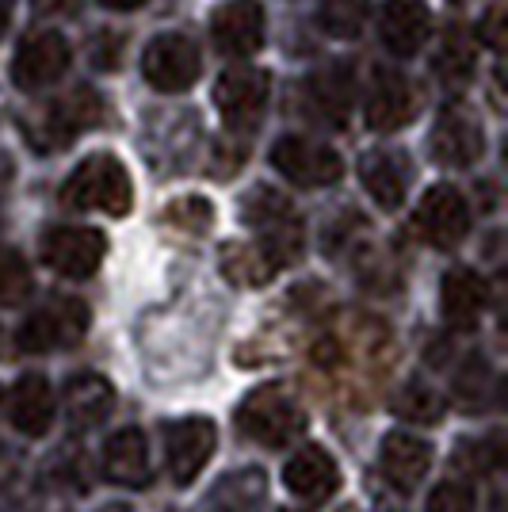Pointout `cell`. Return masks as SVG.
Instances as JSON below:
<instances>
[{
	"mask_svg": "<svg viewBox=\"0 0 508 512\" xmlns=\"http://www.w3.org/2000/svg\"><path fill=\"white\" fill-rule=\"evenodd\" d=\"M62 203L69 211H104L111 218H123L134 203V184L119 157L92 153L77 169L65 176Z\"/></svg>",
	"mask_w": 508,
	"mask_h": 512,
	"instance_id": "6da1fadb",
	"label": "cell"
},
{
	"mask_svg": "<svg viewBox=\"0 0 508 512\" xmlns=\"http://www.w3.org/2000/svg\"><path fill=\"white\" fill-rule=\"evenodd\" d=\"M233 421L241 428V436H249L260 448H287L295 444V436L306 432V413L283 383L249 390L233 413Z\"/></svg>",
	"mask_w": 508,
	"mask_h": 512,
	"instance_id": "7a4b0ae2",
	"label": "cell"
},
{
	"mask_svg": "<svg viewBox=\"0 0 508 512\" xmlns=\"http://www.w3.org/2000/svg\"><path fill=\"white\" fill-rule=\"evenodd\" d=\"M241 218H245V226H253L260 234L256 245L268 249V256L279 268L287 260H298V253H302V218H298L295 203L287 195L260 184L241 199Z\"/></svg>",
	"mask_w": 508,
	"mask_h": 512,
	"instance_id": "3957f363",
	"label": "cell"
},
{
	"mask_svg": "<svg viewBox=\"0 0 508 512\" xmlns=\"http://www.w3.org/2000/svg\"><path fill=\"white\" fill-rule=\"evenodd\" d=\"M100 119H104V100L92 88H77L73 96L23 115V134L39 153H54L65 150L81 130L96 127Z\"/></svg>",
	"mask_w": 508,
	"mask_h": 512,
	"instance_id": "277c9868",
	"label": "cell"
},
{
	"mask_svg": "<svg viewBox=\"0 0 508 512\" xmlns=\"http://www.w3.org/2000/svg\"><path fill=\"white\" fill-rule=\"evenodd\" d=\"M268 96H272V81L264 69H253V65L226 69L214 85V107L233 134H249L260 127V119L268 111Z\"/></svg>",
	"mask_w": 508,
	"mask_h": 512,
	"instance_id": "5b68a950",
	"label": "cell"
},
{
	"mask_svg": "<svg viewBox=\"0 0 508 512\" xmlns=\"http://www.w3.org/2000/svg\"><path fill=\"white\" fill-rule=\"evenodd\" d=\"M199 73H203L199 46L180 31H161L142 50V77L157 92H169V96L172 92H188L199 81Z\"/></svg>",
	"mask_w": 508,
	"mask_h": 512,
	"instance_id": "8992f818",
	"label": "cell"
},
{
	"mask_svg": "<svg viewBox=\"0 0 508 512\" xmlns=\"http://www.w3.org/2000/svg\"><path fill=\"white\" fill-rule=\"evenodd\" d=\"M88 333V306L81 299H50L20 325L16 344L23 352H58Z\"/></svg>",
	"mask_w": 508,
	"mask_h": 512,
	"instance_id": "52a82bcc",
	"label": "cell"
},
{
	"mask_svg": "<svg viewBox=\"0 0 508 512\" xmlns=\"http://www.w3.org/2000/svg\"><path fill=\"white\" fill-rule=\"evenodd\" d=\"M39 253L50 272L65 279H88L107 256V237L92 226H54L39 241Z\"/></svg>",
	"mask_w": 508,
	"mask_h": 512,
	"instance_id": "ba28073f",
	"label": "cell"
},
{
	"mask_svg": "<svg viewBox=\"0 0 508 512\" xmlns=\"http://www.w3.org/2000/svg\"><path fill=\"white\" fill-rule=\"evenodd\" d=\"M272 169L291 180L295 188H329L344 176V161L333 146L325 142H310V138H279L272 146Z\"/></svg>",
	"mask_w": 508,
	"mask_h": 512,
	"instance_id": "9c48e42d",
	"label": "cell"
},
{
	"mask_svg": "<svg viewBox=\"0 0 508 512\" xmlns=\"http://www.w3.org/2000/svg\"><path fill=\"white\" fill-rule=\"evenodd\" d=\"M218 428L207 417H180L165 425V467L176 486H191L211 463Z\"/></svg>",
	"mask_w": 508,
	"mask_h": 512,
	"instance_id": "30bf717a",
	"label": "cell"
},
{
	"mask_svg": "<svg viewBox=\"0 0 508 512\" xmlns=\"http://www.w3.org/2000/svg\"><path fill=\"white\" fill-rule=\"evenodd\" d=\"M73 62V50L58 31H31L12 58V85L23 92L50 88Z\"/></svg>",
	"mask_w": 508,
	"mask_h": 512,
	"instance_id": "8fae6325",
	"label": "cell"
},
{
	"mask_svg": "<svg viewBox=\"0 0 508 512\" xmlns=\"http://www.w3.org/2000/svg\"><path fill=\"white\" fill-rule=\"evenodd\" d=\"M413 226L421 230V237L436 249H455L466 234H470V207L459 188L451 184H436L428 188L421 199V207L413 214Z\"/></svg>",
	"mask_w": 508,
	"mask_h": 512,
	"instance_id": "7c38bea8",
	"label": "cell"
},
{
	"mask_svg": "<svg viewBox=\"0 0 508 512\" xmlns=\"http://www.w3.org/2000/svg\"><path fill=\"white\" fill-rule=\"evenodd\" d=\"M211 35L222 54L230 58H253L264 50V35H268V20L260 0H226L214 8Z\"/></svg>",
	"mask_w": 508,
	"mask_h": 512,
	"instance_id": "4fadbf2b",
	"label": "cell"
},
{
	"mask_svg": "<svg viewBox=\"0 0 508 512\" xmlns=\"http://www.w3.org/2000/svg\"><path fill=\"white\" fill-rule=\"evenodd\" d=\"M432 157L447 165V169H470L478 165V157L486 153V138H482V123L466 111V107H444V115L436 119L432 138H428Z\"/></svg>",
	"mask_w": 508,
	"mask_h": 512,
	"instance_id": "5bb4252c",
	"label": "cell"
},
{
	"mask_svg": "<svg viewBox=\"0 0 508 512\" xmlns=\"http://www.w3.org/2000/svg\"><path fill=\"white\" fill-rule=\"evenodd\" d=\"M283 486L302 501H329L340 490L337 459L318 444H306L283 463Z\"/></svg>",
	"mask_w": 508,
	"mask_h": 512,
	"instance_id": "9a60e30c",
	"label": "cell"
},
{
	"mask_svg": "<svg viewBox=\"0 0 508 512\" xmlns=\"http://www.w3.org/2000/svg\"><path fill=\"white\" fill-rule=\"evenodd\" d=\"M413 115H417V96H413V85L405 81V73L379 69L367 92V127L390 134V130H402Z\"/></svg>",
	"mask_w": 508,
	"mask_h": 512,
	"instance_id": "2e32d148",
	"label": "cell"
},
{
	"mask_svg": "<svg viewBox=\"0 0 508 512\" xmlns=\"http://www.w3.org/2000/svg\"><path fill=\"white\" fill-rule=\"evenodd\" d=\"M58 417V398H54V386L46 375H23L20 383L12 386L8 394V421L20 436H31L39 440L50 432Z\"/></svg>",
	"mask_w": 508,
	"mask_h": 512,
	"instance_id": "e0dca14e",
	"label": "cell"
},
{
	"mask_svg": "<svg viewBox=\"0 0 508 512\" xmlns=\"http://www.w3.org/2000/svg\"><path fill=\"white\" fill-rule=\"evenodd\" d=\"M382 478L398 493H413L424 482V474L432 467V444L413 436V432H390L382 440L379 451Z\"/></svg>",
	"mask_w": 508,
	"mask_h": 512,
	"instance_id": "ac0fdd59",
	"label": "cell"
},
{
	"mask_svg": "<svg viewBox=\"0 0 508 512\" xmlns=\"http://www.w3.org/2000/svg\"><path fill=\"white\" fill-rule=\"evenodd\" d=\"M382 46L394 58H413L432 35V12L424 0H386L379 20Z\"/></svg>",
	"mask_w": 508,
	"mask_h": 512,
	"instance_id": "d6986e66",
	"label": "cell"
},
{
	"mask_svg": "<svg viewBox=\"0 0 508 512\" xmlns=\"http://www.w3.org/2000/svg\"><path fill=\"white\" fill-rule=\"evenodd\" d=\"M486 279L474 268H451L440 279V314L451 329H474L486 310Z\"/></svg>",
	"mask_w": 508,
	"mask_h": 512,
	"instance_id": "ffe728a7",
	"label": "cell"
},
{
	"mask_svg": "<svg viewBox=\"0 0 508 512\" xmlns=\"http://www.w3.org/2000/svg\"><path fill=\"white\" fill-rule=\"evenodd\" d=\"M104 474L107 482L127 486V490H142L149 486V448L146 436L138 428H119L104 444Z\"/></svg>",
	"mask_w": 508,
	"mask_h": 512,
	"instance_id": "44dd1931",
	"label": "cell"
},
{
	"mask_svg": "<svg viewBox=\"0 0 508 512\" xmlns=\"http://www.w3.org/2000/svg\"><path fill=\"white\" fill-rule=\"evenodd\" d=\"M360 180L367 195L379 203L382 211H398L409 192V169L405 157L394 150H367L360 161Z\"/></svg>",
	"mask_w": 508,
	"mask_h": 512,
	"instance_id": "7402d4cb",
	"label": "cell"
},
{
	"mask_svg": "<svg viewBox=\"0 0 508 512\" xmlns=\"http://www.w3.org/2000/svg\"><path fill=\"white\" fill-rule=\"evenodd\" d=\"M218 268H222V276L230 279L233 287H264L279 272V264L268 256V249H260L256 241H230V245H222Z\"/></svg>",
	"mask_w": 508,
	"mask_h": 512,
	"instance_id": "603a6c76",
	"label": "cell"
},
{
	"mask_svg": "<svg viewBox=\"0 0 508 512\" xmlns=\"http://www.w3.org/2000/svg\"><path fill=\"white\" fill-rule=\"evenodd\" d=\"M115 406V390L104 375L96 371H77L65 379V409L73 421H85V425H96L100 417H107Z\"/></svg>",
	"mask_w": 508,
	"mask_h": 512,
	"instance_id": "cb8c5ba5",
	"label": "cell"
},
{
	"mask_svg": "<svg viewBox=\"0 0 508 512\" xmlns=\"http://www.w3.org/2000/svg\"><path fill=\"white\" fill-rule=\"evenodd\" d=\"M310 96L321 107L325 119L344 123L348 119V107L356 100V77H352V62H329L325 69L314 73L310 81Z\"/></svg>",
	"mask_w": 508,
	"mask_h": 512,
	"instance_id": "d4e9b609",
	"label": "cell"
},
{
	"mask_svg": "<svg viewBox=\"0 0 508 512\" xmlns=\"http://www.w3.org/2000/svg\"><path fill=\"white\" fill-rule=\"evenodd\" d=\"M268 497V482H264V470L245 467L237 474H226L211 493V505L218 512H260Z\"/></svg>",
	"mask_w": 508,
	"mask_h": 512,
	"instance_id": "484cf974",
	"label": "cell"
},
{
	"mask_svg": "<svg viewBox=\"0 0 508 512\" xmlns=\"http://www.w3.org/2000/svg\"><path fill=\"white\" fill-rule=\"evenodd\" d=\"M371 0H321L318 27L333 39H356L367 23Z\"/></svg>",
	"mask_w": 508,
	"mask_h": 512,
	"instance_id": "4316f807",
	"label": "cell"
},
{
	"mask_svg": "<svg viewBox=\"0 0 508 512\" xmlns=\"http://www.w3.org/2000/svg\"><path fill=\"white\" fill-rule=\"evenodd\" d=\"M161 222L172 226V230H180V234H207L214 222V207L211 199H203V195H180V199H172L169 207L161 211Z\"/></svg>",
	"mask_w": 508,
	"mask_h": 512,
	"instance_id": "83f0119b",
	"label": "cell"
},
{
	"mask_svg": "<svg viewBox=\"0 0 508 512\" xmlns=\"http://www.w3.org/2000/svg\"><path fill=\"white\" fill-rule=\"evenodd\" d=\"M31 287H35V279H31L27 260L16 249L0 245V306H20V302H27Z\"/></svg>",
	"mask_w": 508,
	"mask_h": 512,
	"instance_id": "f1b7e54d",
	"label": "cell"
},
{
	"mask_svg": "<svg viewBox=\"0 0 508 512\" xmlns=\"http://www.w3.org/2000/svg\"><path fill=\"white\" fill-rule=\"evenodd\" d=\"M470 69H474V46L466 43V35L455 27L444 39V50L436 54V73L444 81H451V85H463L466 77H470Z\"/></svg>",
	"mask_w": 508,
	"mask_h": 512,
	"instance_id": "f546056e",
	"label": "cell"
},
{
	"mask_svg": "<svg viewBox=\"0 0 508 512\" xmlns=\"http://www.w3.org/2000/svg\"><path fill=\"white\" fill-rule=\"evenodd\" d=\"M428 512H474V490L466 482H440L428 497Z\"/></svg>",
	"mask_w": 508,
	"mask_h": 512,
	"instance_id": "4dcf8cb0",
	"label": "cell"
},
{
	"mask_svg": "<svg viewBox=\"0 0 508 512\" xmlns=\"http://www.w3.org/2000/svg\"><path fill=\"white\" fill-rule=\"evenodd\" d=\"M394 409L409 421H440V398H432L428 390H409L394 402Z\"/></svg>",
	"mask_w": 508,
	"mask_h": 512,
	"instance_id": "1f68e13d",
	"label": "cell"
},
{
	"mask_svg": "<svg viewBox=\"0 0 508 512\" xmlns=\"http://www.w3.org/2000/svg\"><path fill=\"white\" fill-rule=\"evenodd\" d=\"M501 16H505V4L497 0V4L486 12V23L478 27V39H482L486 46H493V50H497V46H501V39H505V35H501Z\"/></svg>",
	"mask_w": 508,
	"mask_h": 512,
	"instance_id": "d6a6232c",
	"label": "cell"
},
{
	"mask_svg": "<svg viewBox=\"0 0 508 512\" xmlns=\"http://www.w3.org/2000/svg\"><path fill=\"white\" fill-rule=\"evenodd\" d=\"M39 16H65L73 8V0H31Z\"/></svg>",
	"mask_w": 508,
	"mask_h": 512,
	"instance_id": "836d02e7",
	"label": "cell"
},
{
	"mask_svg": "<svg viewBox=\"0 0 508 512\" xmlns=\"http://www.w3.org/2000/svg\"><path fill=\"white\" fill-rule=\"evenodd\" d=\"M104 8H111V12H134V8H142L146 0H100Z\"/></svg>",
	"mask_w": 508,
	"mask_h": 512,
	"instance_id": "e575fe53",
	"label": "cell"
},
{
	"mask_svg": "<svg viewBox=\"0 0 508 512\" xmlns=\"http://www.w3.org/2000/svg\"><path fill=\"white\" fill-rule=\"evenodd\" d=\"M8 20H12V0H0V35H4Z\"/></svg>",
	"mask_w": 508,
	"mask_h": 512,
	"instance_id": "d590c367",
	"label": "cell"
},
{
	"mask_svg": "<svg viewBox=\"0 0 508 512\" xmlns=\"http://www.w3.org/2000/svg\"><path fill=\"white\" fill-rule=\"evenodd\" d=\"M104 512H130L127 505H111V509H104Z\"/></svg>",
	"mask_w": 508,
	"mask_h": 512,
	"instance_id": "8d00e7d4",
	"label": "cell"
},
{
	"mask_svg": "<svg viewBox=\"0 0 508 512\" xmlns=\"http://www.w3.org/2000/svg\"><path fill=\"white\" fill-rule=\"evenodd\" d=\"M0 402H4V390H0Z\"/></svg>",
	"mask_w": 508,
	"mask_h": 512,
	"instance_id": "74e56055",
	"label": "cell"
},
{
	"mask_svg": "<svg viewBox=\"0 0 508 512\" xmlns=\"http://www.w3.org/2000/svg\"><path fill=\"white\" fill-rule=\"evenodd\" d=\"M283 512H295V509H283Z\"/></svg>",
	"mask_w": 508,
	"mask_h": 512,
	"instance_id": "f35d334b",
	"label": "cell"
}]
</instances>
